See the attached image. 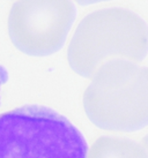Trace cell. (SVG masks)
<instances>
[{
  "label": "cell",
  "instance_id": "obj_1",
  "mask_svg": "<svg viewBox=\"0 0 148 158\" xmlns=\"http://www.w3.org/2000/svg\"><path fill=\"white\" fill-rule=\"evenodd\" d=\"M148 53V26L130 9H98L80 21L67 48L71 68L90 77L111 60L139 62Z\"/></svg>",
  "mask_w": 148,
  "mask_h": 158
},
{
  "label": "cell",
  "instance_id": "obj_3",
  "mask_svg": "<svg viewBox=\"0 0 148 158\" xmlns=\"http://www.w3.org/2000/svg\"><path fill=\"white\" fill-rule=\"evenodd\" d=\"M88 144L68 119L24 105L0 115V158H87Z\"/></svg>",
  "mask_w": 148,
  "mask_h": 158
},
{
  "label": "cell",
  "instance_id": "obj_2",
  "mask_svg": "<svg viewBox=\"0 0 148 158\" xmlns=\"http://www.w3.org/2000/svg\"><path fill=\"white\" fill-rule=\"evenodd\" d=\"M83 109L94 125L111 132H135L148 125V67L111 60L92 76Z\"/></svg>",
  "mask_w": 148,
  "mask_h": 158
},
{
  "label": "cell",
  "instance_id": "obj_8",
  "mask_svg": "<svg viewBox=\"0 0 148 158\" xmlns=\"http://www.w3.org/2000/svg\"><path fill=\"white\" fill-rule=\"evenodd\" d=\"M5 81H6V72L4 70V68L0 67V88H1V85Z\"/></svg>",
  "mask_w": 148,
  "mask_h": 158
},
{
  "label": "cell",
  "instance_id": "obj_7",
  "mask_svg": "<svg viewBox=\"0 0 148 158\" xmlns=\"http://www.w3.org/2000/svg\"><path fill=\"white\" fill-rule=\"evenodd\" d=\"M141 147L144 148L145 152H146V156H147V158H148V134L145 136L144 139H142V141H141Z\"/></svg>",
  "mask_w": 148,
  "mask_h": 158
},
{
  "label": "cell",
  "instance_id": "obj_4",
  "mask_svg": "<svg viewBox=\"0 0 148 158\" xmlns=\"http://www.w3.org/2000/svg\"><path fill=\"white\" fill-rule=\"evenodd\" d=\"M75 18L72 0H16L8 15L9 38L28 56H50L65 44Z\"/></svg>",
  "mask_w": 148,
  "mask_h": 158
},
{
  "label": "cell",
  "instance_id": "obj_5",
  "mask_svg": "<svg viewBox=\"0 0 148 158\" xmlns=\"http://www.w3.org/2000/svg\"><path fill=\"white\" fill-rule=\"evenodd\" d=\"M87 158H147V156L141 144L134 141L117 136H102L88 149Z\"/></svg>",
  "mask_w": 148,
  "mask_h": 158
},
{
  "label": "cell",
  "instance_id": "obj_6",
  "mask_svg": "<svg viewBox=\"0 0 148 158\" xmlns=\"http://www.w3.org/2000/svg\"><path fill=\"white\" fill-rule=\"evenodd\" d=\"M75 2H78L80 5L87 6V5H94L98 4V2H103V1H109V0H74Z\"/></svg>",
  "mask_w": 148,
  "mask_h": 158
}]
</instances>
